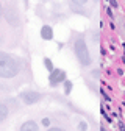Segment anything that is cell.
<instances>
[{"label":"cell","instance_id":"cell-1","mask_svg":"<svg viewBox=\"0 0 125 131\" xmlns=\"http://www.w3.org/2000/svg\"><path fill=\"white\" fill-rule=\"evenodd\" d=\"M19 61L6 52H0V78H13L19 73Z\"/></svg>","mask_w":125,"mask_h":131},{"label":"cell","instance_id":"cell-8","mask_svg":"<svg viewBox=\"0 0 125 131\" xmlns=\"http://www.w3.org/2000/svg\"><path fill=\"white\" fill-rule=\"evenodd\" d=\"M6 117H8V108L0 103V122H3Z\"/></svg>","mask_w":125,"mask_h":131},{"label":"cell","instance_id":"cell-11","mask_svg":"<svg viewBox=\"0 0 125 131\" xmlns=\"http://www.w3.org/2000/svg\"><path fill=\"white\" fill-rule=\"evenodd\" d=\"M72 2H74L75 5H85V3L88 2V0H72Z\"/></svg>","mask_w":125,"mask_h":131},{"label":"cell","instance_id":"cell-5","mask_svg":"<svg viewBox=\"0 0 125 131\" xmlns=\"http://www.w3.org/2000/svg\"><path fill=\"white\" fill-rule=\"evenodd\" d=\"M5 17H6V20H8V24L9 25H17L19 24V16H17V13H16V9L13 8V6H6V9H5Z\"/></svg>","mask_w":125,"mask_h":131},{"label":"cell","instance_id":"cell-7","mask_svg":"<svg viewBox=\"0 0 125 131\" xmlns=\"http://www.w3.org/2000/svg\"><path fill=\"white\" fill-rule=\"evenodd\" d=\"M20 129H24V131H36L38 129V123H35L33 120H28V122H25L20 126Z\"/></svg>","mask_w":125,"mask_h":131},{"label":"cell","instance_id":"cell-3","mask_svg":"<svg viewBox=\"0 0 125 131\" xmlns=\"http://www.w3.org/2000/svg\"><path fill=\"white\" fill-rule=\"evenodd\" d=\"M49 80H50V84L52 86H56L59 83H64V81H66V72L61 70V69H53L50 72Z\"/></svg>","mask_w":125,"mask_h":131},{"label":"cell","instance_id":"cell-14","mask_svg":"<svg viewBox=\"0 0 125 131\" xmlns=\"http://www.w3.org/2000/svg\"><path fill=\"white\" fill-rule=\"evenodd\" d=\"M3 16V8H2V5H0V17Z\"/></svg>","mask_w":125,"mask_h":131},{"label":"cell","instance_id":"cell-2","mask_svg":"<svg viewBox=\"0 0 125 131\" xmlns=\"http://www.w3.org/2000/svg\"><path fill=\"white\" fill-rule=\"evenodd\" d=\"M74 50H75V55L78 58V61L81 62V66H89L91 64V55H89V50H88V45L85 42L83 38H78L74 44Z\"/></svg>","mask_w":125,"mask_h":131},{"label":"cell","instance_id":"cell-9","mask_svg":"<svg viewBox=\"0 0 125 131\" xmlns=\"http://www.w3.org/2000/svg\"><path fill=\"white\" fill-rule=\"evenodd\" d=\"M44 66L47 67V70H49V72L53 70V64H52V61H50L49 58H44Z\"/></svg>","mask_w":125,"mask_h":131},{"label":"cell","instance_id":"cell-12","mask_svg":"<svg viewBox=\"0 0 125 131\" xmlns=\"http://www.w3.org/2000/svg\"><path fill=\"white\" fill-rule=\"evenodd\" d=\"M42 123H44V125H45V126H47V125H49V123H50V122H49V119H44V120H42Z\"/></svg>","mask_w":125,"mask_h":131},{"label":"cell","instance_id":"cell-4","mask_svg":"<svg viewBox=\"0 0 125 131\" xmlns=\"http://www.w3.org/2000/svg\"><path fill=\"white\" fill-rule=\"evenodd\" d=\"M20 98L24 100V103H27V105H33V103H36V102L41 100V94L36 92V91H25V92L20 94Z\"/></svg>","mask_w":125,"mask_h":131},{"label":"cell","instance_id":"cell-13","mask_svg":"<svg viewBox=\"0 0 125 131\" xmlns=\"http://www.w3.org/2000/svg\"><path fill=\"white\" fill-rule=\"evenodd\" d=\"M111 5H113V6L116 8V6H117V2H116V0H111Z\"/></svg>","mask_w":125,"mask_h":131},{"label":"cell","instance_id":"cell-6","mask_svg":"<svg viewBox=\"0 0 125 131\" xmlns=\"http://www.w3.org/2000/svg\"><path fill=\"white\" fill-rule=\"evenodd\" d=\"M41 38H42V39H45V41L53 39V30H52V27L44 25V27L41 28Z\"/></svg>","mask_w":125,"mask_h":131},{"label":"cell","instance_id":"cell-10","mask_svg":"<svg viewBox=\"0 0 125 131\" xmlns=\"http://www.w3.org/2000/svg\"><path fill=\"white\" fill-rule=\"evenodd\" d=\"M64 91H66V94H69L70 92V89H72V83H70V81H64Z\"/></svg>","mask_w":125,"mask_h":131}]
</instances>
